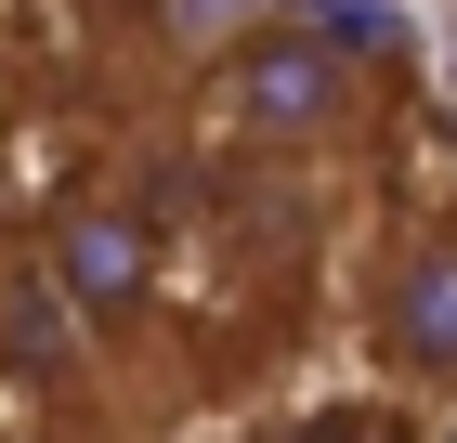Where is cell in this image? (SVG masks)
Wrapping results in <instances>:
<instances>
[{
    "label": "cell",
    "mask_w": 457,
    "mask_h": 443,
    "mask_svg": "<svg viewBox=\"0 0 457 443\" xmlns=\"http://www.w3.org/2000/svg\"><path fill=\"white\" fill-rule=\"evenodd\" d=\"M53 287H66L92 326H118V313L157 287V235H144L131 209H66V222H53Z\"/></svg>",
    "instance_id": "2"
},
{
    "label": "cell",
    "mask_w": 457,
    "mask_h": 443,
    "mask_svg": "<svg viewBox=\"0 0 457 443\" xmlns=\"http://www.w3.org/2000/svg\"><path fill=\"white\" fill-rule=\"evenodd\" d=\"M379 340H392V365L457 378V235L405 248V274H392V300H379Z\"/></svg>",
    "instance_id": "3"
},
{
    "label": "cell",
    "mask_w": 457,
    "mask_h": 443,
    "mask_svg": "<svg viewBox=\"0 0 457 443\" xmlns=\"http://www.w3.org/2000/svg\"><path fill=\"white\" fill-rule=\"evenodd\" d=\"M0 104H13V78H0Z\"/></svg>",
    "instance_id": "4"
},
{
    "label": "cell",
    "mask_w": 457,
    "mask_h": 443,
    "mask_svg": "<svg viewBox=\"0 0 457 443\" xmlns=\"http://www.w3.org/2000/svg\"><path fill=\"white\" fill-rule=\"evenodd\" d=\"M366 131V66L327 27H248L210 53V144L236 157H340Z\"/></svg>",
    "instance_id": "1"
}]
</instances>
